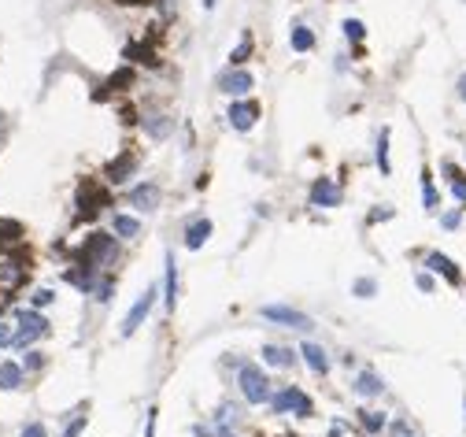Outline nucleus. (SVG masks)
<instances>
[{"instance_id":"31","label":"nucleus","mask_w":466,"mask_h":437,"mask_svg":"<svg viewBox=\"0 0 466 437\" xmlns=\"http://www.w3.org/2000/svg\"><path fill=\"white\" fill-rule=\"evenodd\" d=\"M44 367H49V356H44L41 349H26L23 352V371L26 375H30V371H44Z\"/></svg>"},{"instance_id":"12","label":"nucleus","mask_w":466,"mask_h":437,"mask_svg":"<svg viewBox=\"0 0 466 437\" xmlns=\"http://www.w3.org/2000/svg\"><path fill=\"white\" fill-rule=\"evenodd\" d=\"M100 275H104L100 267H89V263H70V267L63 271V282H67V286H75L81 297H93Z\"/></svg>"},{"instance_id":"27","label":"nucleus","mask_w":466,"mask_h":437,"mask_svg":"<svg viewBox=\"0 0 466 437\" xmlns=\"http://www.w3.org/2000/svg\"><path fill=\"white\" fill-rule=\"evenodd\" d=\"M289 45H292V52H311L315 49V30L311 26H292V34H289Z\"/></svg>"},{"instance_id":"23","label":"nucleus","mask_w":466,"mask_h":437,"mask_svg":"<svg viewBox=\"0 0 466 437\" xmlns=\"http://www.w3.org/2000/svg\"><path fill=\"white\" fill-rule=\"evenodd\" d=\"M112 234L118 241H137V238H141V218L126 215V212H115L112 215Z\"/></svg>"},{"instance_id":"40","label":"nucleus","mask_w":466,"mask_h":437,"mask_svg":"<svg viewBox=\"0 0 466 437\" xmlns=\"http://www.w3.org/2000/svg\"><path fill=\"white\" fill-rule=\"evenodd\" d=\"M415 286L422 289V293H433L437 282H433V275H429V271H415Z\"/></svg>"},{"instance_id":"30","label":"nucleus","mask_w":466,"mask_h":437,"mask_svg":"<svg viewBox=\"0 0 466 437\" xmlns=\"http://www.w3.org/2000/svg\"><path fill=\"white\" fill-rule=\"evenodd\" d=\"M352 297H359V300H370V297H378V278H355L352 282Z\"/></svg>"},{"instance_id":"28","label":"nucleus","mask_w":466,"mask_h":437,"mask_svg":"<svg viewBox=\"0 0 466 437\" xmlns=\"http://www.w3.org/2000/svg\"><path fill=\"white\" fill-rule=\"evenodd\" d=\"M252 52H255V38H252V34H244V38L230 49V67H244V63L252 60Z\"/></svg>"},{"instance_id":"17","label":"nucleus","mask_w":466,"mask_h":437,"mask_svg":"<svg viewBox=\"0 0 466 437\" xmlns=\"http://www.w3.org/2000/svg\"><path fill=\"white\" fill-rule=\"evenodd\" d=\"M174 304H178V260L174 252H167L163 256V308L174 312Z\"/></svg>"},{"instance_id":"43","label":"nucleus","mask_w":466,"mask_h":437,"mask_svg":"<svg viewBox=\"0 0 466 437\" xmlns=\"http://www.w3.org/2000/svg\"><path fill=\"white\" fill-rule=\"evenodd\" d=\"M455 93H459V100H463V104H466V75L459 78V86H455Z\"/></svg>"},{"instance_id":"29","label":"nucleus","mask_w":466,"mask_h":437,"mask_svg":"<svg viewBox=\"0 0 466 437\" xmlns=\"http://www.w3.org/2000/svg\"><path fill=\"white\" fill-rule=\"evenodd\" d=\"M112 297H115V275H112V271H104L100 282H96V289H93V300H96V304H107Z\"/></svg>"},{"instance_id":"7","label":"nucleus","mask_w":466,"mask_h":437,"mask_svg":"<svg viewBox=\"0 0 466 437\" xmlns=\"http://www.w3.org/2000/svg\"><path fill=\"white\" fill-rule=\"evenodd\" d=\"M155 297H159V289H155V286H148V289H144L141 297L133 300V308H130V312H126L122 326H118V334H122V338H133V334L141 330L144 323H148V315H152V308H155Z\"/></svg>"},{"instance_id":"36","label":"nucleus","mask_w":466,"mask_h":437,"mask_svg":"<svg viewBox=\"0 0 466 437\" xmlns=\"http://www.w3.org/2000/svg\"><path fill=\"white\" fill-rule=\"evenodd\" d=\"M341 30H344V38H348V41H355V45H359L363 38H367V26H363L359 19H344V26H341Z\"/></svg>"},{"instance_id":"44","label":"nucleus","mask_w":466,"mask_h":437,"mask_svg":"<svg viewBox=\"0 0 466 437\" xmlns=\"http://www.w3.org/2000/svg\"><path fill=\"white\" fill-rule=\"evenodd\" d=\"M200 4H204V8H207V12H211V8L218 4V0H200Z\"/></svg>"},{"instance_id":"2","label":"nucleus","mask_w":466,"mask_h":437,"mask_svg":"<svg viewBox=\"0 0 466 437\" xmlns=\"http://www.w3.org/2000/svg\"><path fill=\"white\" fill-rule=\"evenodd\" d=\"M237 389H241V400L252 408L270 404V397H274V382L267 378V371L259 363H241L237 367Z\"/></svg>"},{"instance_id":"19","label":"nucleus","mask_w":466,"mask_h":437,"mask_svg":"<svg viewBox=\"0 0 466 437\" xmlns=\"http://www.w3.org/2000/svg\"><path fill=\"white\" fill-rule=\"evenodd\" d=\"M211 234H215V223H211L207 215H196L193 223L185 226V249H189V252L204 249V245L211 241Z\"/></svg>"},{"instance_id":"6","label":"nucleus","mask_w":466,"mask_h":437,"mask_svg":"<svg viewBox=\"0 0 466 437\" xmlns=\"http://www.w3.org/2000/svg\"><path fill=\"white\" fill-rule=\"evenodd\" d=\"M259 315L267 319V323H278V326L296 330V334H311V330H315V319H311L307 312H300V308H289V304H263Z\"/></svg>"},{"instance_id":"8","label":"nucleus","mask_w":466,"mask_h":437,"mask_svg":"<svg viewBox=\"0 0 466 437\" xmlns=\"http://www.w3.org/2000/svg\"><path fill=\"white\" fill-rule=\"evenodd\" d=\"M259 115H263V104H259V100H252V97H233L226 119H230V126H233L237 134H248L252 126L259 123Z\"/></svg>"},{"instance_id":"10","label":"nucleus","mask_w":466,"mask_h":437,"mask_svg":"<svg viewBox=\"0 0 466 437\" xmlns=\"http://www.w3.org/2000/svg\"><path fill=\"white\" fill-rule=\"evenodd\" d=\"M307 200H311V208H341V200H344V189H341V182L337 178H315L307 186Z\"/></svg>"},{"instance_id":"1","label":"nucleus","mask_w":466,"mask_h":437,"mask_svg":"<svg viewBox=\"0 0 466 437\" xmlns=\"http://www.w3.org/2000/svg\"><path fill=\"white\" fill-rule=\"evenodd\" d=\"M118 238L112 230H89L86 238L78 241V249H75V263H89V267H100V271H112L115 263H118Z\"/></svg>"},{"instance_id":"32","label":"nucleus","mask_w":466,"mask_h":437,"mask_svg":"<svg viewBox=\"0 0 466 437\" xmlns=\"http://www.w3.org/2000/svg\"><path fill=\"white\" fill-rule=\"evenodd\" d=\"M133 82H137V75H133L130 67H122V71H118V75H112V78H107V86H104V89H115V93H126V89H130Z\"/></svg>"},{"instance_id":"34","label":"nucleus","mask_w":466,"mask_h":437,"mask_svg":"<svg viewBox=\"0 0 466 437\" xmlns=\"http://www.w3.org/2000/svg\"><path fill=\"white\" fill-rule=\"evenodd\" d=\"M86 423H89V415H86V408H78L75 419H70L67 426H63V437H78L81 430H86Z\"/></svg>"},{"instance_id":"5","label":"nucleus","mask_w":466,"mask_h":437,"mask_svg":"<svg viewBox=\"0 0 466 437\" xmlns=\"http://www.w3.org/2000/svg\"><path fill=\"white\" fill-rule=\"evenodd\" d=\"M270 412H274V415H296V419H311V415H315V400H311V393H304L300 386H274Z\"/></svg>"},{"instance_id":"15","label":"nucleus","mask_w":466,"mask_h":437,"mask_svg":"<svg viewBox=\"0 0 466 437\" xmlns=\"http://www.w3.org/2000/svg\"><path fill=\"white\" fill-rule=\"evenodd\" d=\"M259 356H263V367L292 371V367H296V360H300V352H292L289 345H274V341H267V345L259 349Z\"/></svg>"},{"instance_id":"38","label":"nucleus","mask_w":466,"mask_h":437,"mask_svg":"<svg viewBox=\"0 0 466 437\" xmlns=\"http://www.w3.org/2000/svg\"><path fill=\"white\" fill-rule=\"evenodd\" d=\"M12 341H15V319L0 315V349H12Z\"/></svg>"},{"instance_id":"24","label":"nucleus","mask_w":466,"mask_h":437,"mask_svg":"<svg viewBox=\"0 0 466 437\" xmlns=\"http://www.w3.org/2000/svg\"><path fill=\"white\" fill-rule=\"evenodd\" d=\"M26 386V371H23V363H15V360H0V389L4 393H15V389H23Z\"/></svg>"},{"instance_id":"13","label":"nucleus","mask_w":466,"mask_h":437,"mask_svg":"<svg viewBox=\"0 0 466 437\" xmlns=\"http://www.w3.org/2000/svg\"><path fill=\"white\" fill-rule=\"evenodd\" d=\"M426 271H429V275H437V278H444L448 286H463V271H459V263H455L452 256H444L441 249L426 252Z\"/></svg>"},{"instance_id":"35","label":"nucleus","mask_w":466,"mask_h":437,"mask_svg":"<svg viewBox=\"0 0 466 437\" xmlns=\"http://www.w3.org/2000/svg\"><path fill=\"white\" fill-rule=\"evenodd\" d=\"M396 215V208L392 204H378L374 212H367V226H378V223H389V218Z\"/></svg>"},{"instance_id":"3","label":"nucleus","mask_w":466,"mask_h":437,"mask_svg":"<svg viewBox=\"0 0 466 437\" xmlns=\"http://www.w3.org/2000/svg\"><path fill=\"white\" fill-rule=\"evenodd\" d=\"M75 223H93V218L104 212V208H112V189H107L104 178H86L78 186V197H75Z\"/></svg>"},{"instance_id":"20","label":"nucleus","mask_w":466,"mask_h":437,"mask_svg":"<svg viewBox=\"0 0 466 437\" xmlns=\"http://www.w3.org/2000/svg\"><path fill=\"white\" fill-rule=\"evenodd\" d=\"M352 389H355V397H363V400H374V397H381L385 393V378L378 375V371H359L355 375V382H352Z\"/></svg>"},{"instance_id":"33","label":"nucleus","mask_w":466,"mask_h":437,"mask_svg":"<svg viewBox=\"0 0 466 437\" xmlns=\"http://www.w3.org/2000/svg\"><path fill=\"white\" fill-rule=\"evenodd\" d=\"M52 304H56V289L41 286V289L30 293V308H38V312H44V308H52Z\"/></svg>"},{"instance_id":"37","label":"nucleus","mask_w":466,"mask_h":437,"mask_svg":"<svg viewBox=\"0 0 466 437\" xmlns=\"http://www.w3.org/2000/svg\"><path fill=\"white\" fill-rule=\"evenodd\" d=\"M459 226H463V204L448 208V212L441 215V230H459Z\"/></svg>"},{"instance_id":"4","label":"nucleus","mask_w":466,"mask_h":437,"mask_svg":"<svg viewBox=\"0 0 466 437\" xmlns=\"http://www.w3.org/2000/svg\"><path fill=\"white\" fill-rule=\"evenodd\" d=\"M15 319V341H12V349H34V341H41V338H49L52 334V323L44 319L38 308H15L12 312Z\"/></svg>"},{"instance_id":"9","label":"nucleus","mask_w":466,"mask_h":437,"mask_svg":"<svg viewBox=\"0 0 466 437\" xmlns=\"http://www.w3.org/2000/svg\"><path fill=\"white\" fill-rule=\"evenodd\" d=\"M126 204L137 208V212H144V215H152V212H159V204H163V189H159V182H137V186L126 189Z\"/></svg>"},{"instance_id":"22","label":"nucleus","mask_w":466,"mask_h":437,"mask_svg":"<svg viewBox=\"0 0 466 437\" xmlns=\"http://www.w3.org/2000/svg\"><path fill=\"white\" fill-rule=\"evenodd\" d=\"M441 175L448 178V193L455 197V204L466 208V171L455 167L452 160H441Z\"/></svg>"},{"instance_id":"41","label":"nucleus","mask_w":466,"mask_h":437,"mask_svg":"<svg viewBox=\"0 0 466 437\" xmlns=\"http://www.w3.org/2000/svg\"><path fill=\"white\" fill-rule=\"evenodd\" d=\"M389 434H392V437H407V434H411V423H407V419H392V423H389Z\"/></svg>"},{"instance_id":"21","label":"nucleus","mask_w":466,"mask_h":437,"mask_svg":"<svg viewBox=\"0 0 466 437\" xmlns=\"http://www.w3.org/2000/svg\"><path fill=\"white\" fill-rule=\"evenodd\" d=\"M355 423H359V430L367 437H381L389 430V415L378 412V408H359V412H355Z\"/></svg>"},{"instance_id":"18","label":"nucleus","mask_w":466,"mask_h":437,"mask_svg":"<svg viewBox=\"0 0 466 437\" xmlns=\"http://www.w3.org/2000/svg\"><path fill=\"white\" fill-rule=\"evenodd\" d=\"M141 126L152 141H167L174 134V119L167 112H141Z\"/></svg>"},{"instance_id":"45","label":"nucleus","mask_w":466,"mask_h":437,"mask_svg":"<svg viewBox=\"0 0 466 437\" xmlns=\"http://www.w3.org/2000/svg\"><path fill=\"white\" fill-rule=\"evenodd\" d=\"M463 415H466V393H463Z\"/></svg>"},{"instance_id":"16","label":"nucleus","mask_w":466,"mask_h":437,"mask_svg":"<svg viewBox=\"0 0 466 437\" xmlns=\"http://www.w3.org/2000/svg\"><path fill=\"white\" fill-rule=\"evenodd\" d=\"M296 352H300V360L307 363V371H311V375H322V378L330 375V352H326L318 341H304Z\"/></svg>"},{"instance_id":"25","label":"nucleus","mask_w":466,"mask_h":437,"mask_svg":"<svg viewBox=\"0 0 466 437\" xmlns=\"http://www.w3.org/2000/svg\"><path fill=\"white\" fill-rule=\"evenodd\" d=\"M422 208L429 215H437L441 212V189H437V182H433V171H422Z\"/></svg>"},{"instance_id":"11","label":"nucleus","mask_w":466,"mask_h":437,"mask_svg":"<svg viewBox=\"0 0 466 437\" xmlns=\"http://www.w3.org/2000/svg\"><path fill=\"white\" fill-rule=\"evenodd\" d=\"M137 167H141L137 152L126 149V152H118V156L104 167V182H107V186H126V182H130V178L137 175Z\"/></svg>"},{"instance_id":"26","label":"nucleus","mask_w":466,"mask_h":437,"mask_svg":"<svg viewBox=\"0 0 466 437\" xmlns=\"http://www.w3.org/2000/svg\"><path fill=\"white\" fill-rule=\"evenodd\" d=\"M374 163H378L381 178H389V175H392V163H389V126H381L378 141H374Z\"/></svg>"},{"instance_id":"14","label":"nucleus","mask_w":466,"mask_h":437,"mask_svg":"<svg viewBox=\"0 0 466 437\" xmlns=\"http://www.w3.org/2000/svg\"><path fill=\"white\" fill-rule=\"evenodd\" d=\"M218 89H222L230 100L233 97H244L248 89H255V75H252V71H244V67H230L222 78H218Z\"/></svg>"},{"instance_id":"42","label":"nucleus","mask_w":466,"mask_h":437,"mask_svg":"<svg viewBox=\"0 0 466 437\" xmlns=\"http://www.w3.org/2000/svg\"><path fill=\"white\" fill-rule=\"evenodd\" d=\"M155 423H159V412L148 408V415H144V437H155Z\"/></svg>"},{"instance_id":"39","label":"nucleus","mask_w":466,"mask_h":437,"mask_svg":"<svg viewBox=\"0 0 466 437\" xmlns=\"http://www.w3.org/2000/svg\"><path fill=\"white\" fill-rule=\"evenodd\" d=\"M19 437H49V426H44V423H38V419H30V423H23Z\"/></svg>"}]
</instances>
